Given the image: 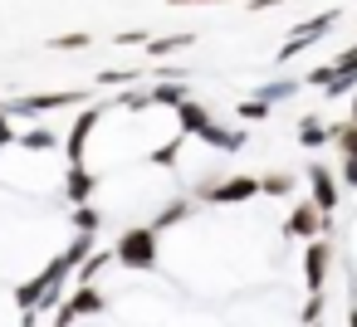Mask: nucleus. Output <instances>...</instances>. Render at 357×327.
I'll list each match as a JSON object with an SVG mask.
<instances>
[{
  "mask_svg": "<svg viewBox=\"0 0 357 327\" xmlns=\"http://www.w3.org/2000/svg\"><path fill=\"white\" fill-rule=\"evenodd\" d=\"M98 118H103V108L93 103V108H84L79 113V122L64 132V152H69V166H84V147H89V132L98 127Z\"/></svg>",
  "mask_w": 357,
  "mask_h": 327,
  "instance_id": "nucleus-11",
  "label": "nucleus"
},
{
  "mask_svg": "<svg viewBox=\"0 0 357 327\" xmlns=\"http://www.w3.org/2000/svg\"><path fill=\"white\" fill-rule=\"evenodd\" d=\"M264 186L255 181V176H225V181H215V176H206L201 186H196V200H206V205H245L250 196H259Z\"/></svg>",
  "mask_w": 357,
  "mask_h": 327,
  "instance_id": "nucleus-2",
  "label": "nucleus"
},
{
  "mask_svg": "<svg viewBox=\"0 0 357 327\" xmlns=\"http://www.w3.org/2000/svg\"><path fill=\"white\" fill-rule=\"evenodd\" d=\"M74 225H79V234H93L98 230V210L93 205H74Z\"/></svg>",
  "mask_w": 357,
  "mask_h": 327,
  "instance_id": "nucleus-21",
  "label": "nucleus"
},
{
  "mask_svg": "<svg viewBox=\"0 0 357 327\" xmlns=\"http://www.w3.org/2000/svg\"><path fill=\"white\" fill-rule=\"evenodd\" d=\"M308 83H318L328 98H347V93H357V49H347L342 59H333V64L313 69V74H308Z\"/></svg>",
  "mask_w": 357,
  "mask_h": 327,
  "instance_id": "nucleus-3",
  "label": "nucleus"
},
{
  "mask_svg": "<svg viewBox=\"0 0 357 327\" xmlns=\"http://www.w3.org/2000/svg\"><path fill=\"white\" fill-rule=\"evenodd\" d=\"M191 93L181 88V79H162V83H152L147 93H118V103L123 108H181Z\"/></svg>",
  "mask_w": 357,
  "mask_h": 327,
  "instance_id": "nucleus-5",
  "label": "nucleus"
},
{
  "mask_svg": "<svg viewBox=\"0 0 357 327\" xmlns=\"http://www.w3.org/2000/svg\"><path fill=\"white\" fill-rule=\"evenodd\" d=\"M347 327H357V308H352V317H347Z\"/></svg>",
  "mask_w": 357,
  "mask_h": 327,
  "instance_id": "nucleus-30",
  "label": "nucleus"
},
{
  "mask_svg": "<svg viewBox=\"0 0 357 327\" xmlns=\"http://www.w3.org/2000/svg\"><path fill=\"white\" fill-rule=\"evenodd\" d=\"M308 200H313L323 215L337 210V176H333L328 166H308Z\"/></svg>",
  "mask_w": 357,
  "mask_h": 327,
  "instance_id": "nucleus-12",
  "label": "nucleus"
},
{
  "mask_svg": "<svg viewBox=\"0 0 357 327\" xmlns=\"http://www.w3.org/2000/svg\"><path fill=\"white\" fill-rule=\"evenodd\" d=\"M59 108H89V93H20L6 103V113H25V118H40V113H59Z\"/></svg>",
  "mask_w": 357,
  "mask_h": 327,
  "instance_id": "nucleus-4",
  "label": "nucleus"
},
{
  "mask_svg": "<svg viewBox=\"0 0 357 327\" xmlns=\"http://www.w3.org/2000/svg\"><path fill=\"white\" fill-rule=\"evenodd\" d=\"M328 269H333V244H328V239H313V244L303 249V283H308V298H323Z\"/></svg>",
  "mask_w": 357,
  "mask_h": 327,
  "instance_id": "nucleus-9",
  "label": "nucleus"
},
{
  "mask_svg": "<svg viewBox=\"0 0 357 327\" xmlns=\"http://www.w3.org/2000/svg\"><path fill=\"white\" fill-rule=\"evenodd\" d=\"M240 118L259 122V118H269V103H264V98H250V103H240Z\"/></svg>",
  "mask_w": 357,
  "mask_h": 327,
  "instance_id": "nucleus-23",
  "label": "nucleus"
},
{
  "mask_svg": "<svg viewBox=\"0 0 357 327\" xmlns=\"http://www.w3.org/2000/svg\"><path fill=\"white\" fill-rule=\"evenodd\" d=\"M259 186H264V196H289V191L298 186V176H294V171H274V176H264Z\"/></svg>",
  "mask_w": 357,
  "mask_h": 327,
  "instance_id": "nucleus-18",
  "label": "nucleus"
},
{
  "mask_svg": "<svg viewBox=\"0 0 357 327\" xmlns=\"http://www.w3.org/2000/svg\"><path fill=\"white\" fill-rule=\"evenodd\" d=\"M289 93H294V83H269V88H259L264 103H279V98H289Z\"/></svg>",
  "mask_w": 357,
  "mask_h": 327,
  "instance_id": "nucleus-25",
  "label": "nucleus"
},
{
  "mask_svg": "<svg viewBox=\"0 0 357 327\" xmlns=\"http://www.w3.org/2000/svg\"><path fill=\"white\" fill-rule=\"evenodd\" d=\"M157 239H162L157 225H132V230L118 234L113 259H118L123 269H157Z\"/></svg>",
  "mask_w": 357,
  "mask_h": 327,
  "instance_id": "nucleus-1",
  "label": "nucleus"
},
{
  "mask_svg": "<svg viewBox=\"0 0 357 327\" xmlns=\"http://www.w3.org/2000/svg\"><path fill=\"white\" fill-rule=\"evenodd\" d=\"M172 6H220V0H172Z\"/></svg>",
  "mask_w": 357,
  "mask_h": 327,
  "instance_id": "nucleus-29",
  "label": "nucleus"
},
{
  "mask_svg": "<svg viewBox=\"0 0 357 327\" xmlns=\"http://www.w3.org/2000/svg\"><path fill=\"white\" fill-rule=\"evenodd\" d=\"M93 312H103V293L89 283V288H74L69 298H64V308L54 312V327H74L79 317H93Z\"/></svg>",
  "mask_w": 357,
  "mask_h": 327,
  "instance_id": "nucleus-10",
  "label": "nucleus"
},
{
  "mask_svg": "<svg viewBox=\"0 0 357 327\" xmlns=\"http://www.w3.org/2000/svg\"><path fill=\"white\" fill-rule=\"evenodd\" d=\"M89 45V35H59V40H50V49H84Z\"/></svg>",
  "mask_w": 357,
  "mask_h": 327,
  "instance_id": "nucleus-24",
  "label": "nucleus"
},
{
  "mask_svg": "<svg viewBox=\"0 0 357 327\" xmlns=\"http://www.w3.org/2000/svg\"><path fill=\"white\" fill-rule=\"evenodd\" d=\"M337 15H342V10H323V15H313V20H303V25H294V35H289V45H284V49H279L274 59L284 64V59H294V54H303V45H313V40H323V35H328V30L337 25Z\"/></svg>",
  "mask_w": 357,
  "mask_h": 327,
  "instance_id": "nucleus-6",
  "label": "nucleus"
},
{
  "mask_svg": "<svg viewBox=\"0 0 357 327\" xmlns=\"http://www.w3.org/2000/svg\"><path fill=\"white\" fill-rule=\"evenodd\" d=\"M269 6H284V0H250V15H264Z\"/></svg>",
  "mask_w": 357,
  "mask_h": 327,
  "instance_id": "nucleus-28",
  "label": "nucleus"
},
{
  "mask_svg": "<svg viewBox=\"0 0 357 327\" xmlns=\"http://www.w3.org/2000/svg\"><path fill=\"white\" fill-rule=\"evenodd\" d=\"M123 83H137V69H103L98 74V88H123Z\"/></svg>",
  "mask_w": 357,
  "mask_h": 327,
  "instance_id": "nucleus-19",
  "label": "nucleus"
},
{
  "mask_svg": "<svg viewBox=\"0 0 357 327\" xmlns=\"http://www.w3.org/2000/svg\"><path fill=\"white\" fill-rule=\"evenodd\" d=\"M20 147H25V152H50V147H64V137H54V132H40V127H35V132H25V137H20Z\"/></svg>",
  "mask_w": 357,
  "mask_h": 327,
  "instance_id": "nucleus-17",
  "label": "nucleus"
},
{
  "mask_svg": "<svg viewBox=\"0 0 357 327\" xmlns=\"http://www.w3.org/2000/svg\"><path fill=\"white\" fill-rule=\"evenodd\" d=\"M333 142L342 147V186L357 191V93H352V118L333 122Z\"/></svg>",
  "mask_w": 357,
  "mask_h": 327,
  "instance_id": "nucleus-7",
  "label": "nucleus"
},
{
  "mask_svg": "<svg viewBox=\"0 0 357 327\" xmlns=\"http://www.w3.org/2000/svg\"><path fill=\"white\" fill-rule=\"evenodd\" d=\"M6 118H10V113L0 108V142H15V132H10V122H6Z\"/></svg>",
  "mask_w": 357,
  "mask_h": 327,
  "instance_id": "nucleus-27",
  "label": "nucleus"
},
{
  "mask_svg": "<svg viewBox=\"0 0 357 327\" xmlns=\"http://www.w3.org/2000/svg\"><path fill=\"white\" fill-rule=\"evenodd\" d=\"M298 142H303V147H323V142H333V127H323V122L308 113V118L298 122Z\"/></svg>",
  "mask_w": 357,
  "mask_h": 327,
  "instance_id": "nucleus-16",
  "label": "nucleus"
},
{
  "mask_svg": "<svg viewBox=\"0 0 357 327\" xmlns=\"http://www.w3.org/2000/svg\"><path fill=\"white\" fill-rule=\"evenodd\" d=\"M186 215H191V200H172V205H167L152 225H157V230H167V225H176V220H186Z\"/></svg>",
  "mask_w": 357,
  "mask_h": 327,
  "instance_id": "nucleus-20",
  "label": "nucleus"
},
{
  "mask_svg": "<svg viewBox=\"0 0 357 327\" xmlns=\"http://www.w3.org/2000/svg\"><path fill=\"white\" fill-rule=\"evenodd\" d=\"M191 45H196V35H191V30H176V35H162V40H152V45H147V54H152V59H162V54L191 49Z\"/></svg>",
  "mask_w": 357,
  "mask_h": 327,
  "instance_id": "nucleus-15",
  "label": "nucleus"
},
{
  "mask_svg": "<svg viewBox=\"0 0 357 327\" xmlns=\"http://www.w3.org/2000/svg\"><path fill=\"white\" fill-rule=\"evenodd\" d=\"M93 186H98V176H93L89 166H69V200H74V205H89Z\"/></svg>",
  "mask_w": 357,
  "mask_h": 327,
  "instance_id": "nucleus-14",
  "label": "nucleus"
},
{
  "mask_svg": "<svg viewBox=\"0 0 357 327\" xmlns=\"http://www.w3.org/2000/svg\"><path fill=\"white\" fill-rule=\"evenodd\" d=\"M181 142H186V132H176L162 152H157V166H176V152H181Z\"/></svg>",
  "mask_w": 357,
  "mask_h": 327,
  "instance_id": "nucleus-22",
  "label": "nucleus"
},
{
  "mask_svg": "<svg viewBox=\"0 0 357 327\" xmlns=\"http://www.w3.org/2000/svg\"><path fill=\"white\" fill-rule=\"evenodd\" d=\"M318 317H323V298H308V303H303V327H313Z\"/></svg>",
  "mask_w": 357,
  "mask_h": 327,
  "instance_id": "nucleus-26",
  "label": "nucleus"
},
{
  "mask_svg": "<svg viewBox=\"0 0 357 327\" xmlns=\"http://www.w3.org/2000/svg\"><path fill=\"white\" fill-rule=\"evenodd\" d=\"M323 225H328V215H323L313 200H298V205L289 210V225H284V234H289V239H303V244H313V239H323Z\"/></svg>",
  "mask_w": 357,
  "mask_h": 327,
  "instance_id": "nucleus-8",
  "label": "nucleus"
},
{
  "mask_svg": "<svg viewBox=\"0 0 357 327\" xmlns=\"http://www.w3.org/2000/svg\"><path fill=\"white\" fill-rule=\"evenodd\" d=\"M176 122H181V132H186V137H206V132L215 127V118H211L196 98H186V103L176 108Z\"/></svg>",
  "mask_w": 357,
  "mask_h": 327,
  "instance_id": "nucleus-13",
  "label": "nucleus"
}]
</instances>
